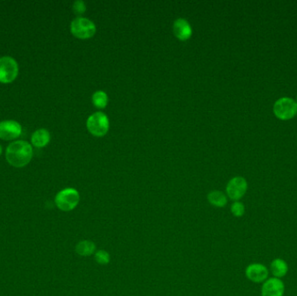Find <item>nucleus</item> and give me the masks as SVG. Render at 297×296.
<instances>
[{"label": "nucleus", "mask_w": 297, "mask_h": 296, "mask_svg": "<svg viewBox=\"0 0 297 296\" xmlns=\"http://www.w3.org/2000/svg\"><path fill=\"white\" fill-rule=\"evenodd\" d=\"M230 211L234 217H242L245 213V207L243 205V203L236 201L234 202L230 207Z\"/></svg>", "instance_id": "obj_18"}, {"label": "nucleus", "mask_w": 297, "mask_h": 296, "mask_svg": "<svg viewBox=\"0 0 297 296\" xmlns=\"http://www.w3.org/2000/svg\"><path fill=\"white\" fill-rule=\"evenodd\" d=\"M92 103L98 109H103L107 105V94L102 90H97L92 95Z\"/></svg>", "instance_id": "obj_16"}, {"label": "nucleus", "mask_w": 297, "mask_h": 296, "mask_svg": "<svg viewBox=\"0 0 297 296\" xmlns=\"http://www.w3.org/2000/svg\"><path fill=\"white\" fill-rule=\"evenodd\" d=\"M87 129L96 137H103L107 133L110 127L108 117L103 112H96L90 115L86 123Z\"/></svg>", "instance_id": "obj_5"}, {"label": "nucleus", "mask_w": 297, "mask_h": 296, "mask_svg": "<svg viewBox=\"0 0 297 296\" xmlns=\"http://www.w3.org/2000/svg\"><path fill=\"white\" fill-rule=\"evenodd\" d=\"M1 153H2V147H1V145H0V155H1Z\"/></svg>", "instance_id": "obj_20"}, {"label": "nucleus", "mask_w": 297, "mask_h": 296, "mask_svg": "<svg viewBox=\"0 0 297 296\" xmlns=\"http://www.w3.org/2000/svg\"><path fill=\"white\" fill-rule=\"evenodd\" d=\"M270 271L272 273L274 277L281 279L282 277H284L287 275L289 266L284 259H275L270 264Z\"/></svg>", "instance_id": "obj_13"}, {"label": "nucleus", "mask_w": 297, "mask_h": 296, "mask_svg": "<svg viewBox=\"0 0 297 296\" xmlns=\"http://www.w3.org/2000/svg\"><path fill=\"white\" fill-rule=\"evenodd\" d=\"M51 140V135L47 130L39 129L31 136V143L37 148H44Z\"/></svg>", "instance_id": "obj_12"}, {"label": "nucleus", "mask_w": 297, "mask_h": 296, "mask_svg": "<svg viewBox=\"0 0 297 296\" xmlns=\"http://www.w3.org/2000/svg\"><path fill=\"white\" fill-rule=\"evenodd\" d=\"M80 201L79 193L73 188H66L56 195L55 204L59 210L69 212L75 210Z\"/></svg>", "instance_id": "obj_2"}, {"label": "nucleus", "mask_w": 297, "mask_h": 296, "mask_svg": "<svg viewBox=\"0 0 297 296\" xmlns=\"http://www.w3.org/2000/svg\"><path fill=\"white\" fill-rule=\"evenodd\" d=\"M245 275L252 283H264L269 277V269L262 263H252L246 268Z\"/></svg>", "instance_id": "obj_8"}, {"label": "nucleus", "mask_w": 297, "mask_h": 296, "mask_svg": "<svg viewBox=\"0 0 297 296\" xmlns=\"http://www.w3.org/2000/svg\"><path fill=\"white\" fill-rule=\"evenodd\" d=\"M96 248L97 247L93 241H88V240L79 241L76 245V254L85 257L94 255L96 252Z\"/></svg>", "instance_id": "obj_15"}, {"label": "nucleus", "mask_w": 297, "mask_h": 296, "mask_svg": "<svg viewBox=\"0 0 297 296\" xmlns=\"http://www.w3.org/2000/svg\"><path fill=\"white\" fill-rule=\"evenodd\" d=\"M285 286L282 280L276 277L269 278L263 283L262 296H284Z\"/></svg>", "instance_id": "obj_10"}, {"label": "nucleus", "mask_w": 297, "mask_h": 296, "mask_svg": "<svg viewBox=\"0 0 297 296\" xmlns=\"http://www.w3.org/2000/svg\"><path fill=\"white\" fill-rule=\"evenodd\" d=\"M296 101H297V100H296Z\"/></svg>", "instance_id": "obj_21"}, {"label": "nucleus", "mask_w": 297, "mask_h": 296, "mask_svg": "<svg viewBox=\"0 0 297 296\" xmlns=\"http://www.w3.org/2000/svg\"><path fill=\"white\" fill-rule=\"evenodd\" d=\"M273 111L278 119L291 120L297 116V101L291 97H281L274 103Z\"/></svg>", "instance_id": "obj_3"}, {"label": "nucleus", "mask_w": 297, "mask_h": 296, "mask_svg": "<svg viewBox=\"0 0 297 296\" xmlns=\"http://www.w3.org/2000/svg\"><path fill=\"white\" fill-rule=\"evenodd\" d=\"M22 133V127L17 121L6 120L0 122V139L10 141L17 138Z\"/></svg>", "instance_id": "obj_9"}, {"label": "nucleus", "mask_w": 297, "mask_h": 296, "mask_svg": "<svg viewBox=\"0 0 297 296\" xmlns=\"http://www.w3.org/2000/svg\"><path fill=\"white\" fill-rule=\"evenodd\" d=\"M208 201L212 206L223 208L228 203V198L224 193L219 190H213L208 194Z\"/></svg>", "instance_id": "obj_14"}, {"label": "nucleus", "mask_w": 297, "mask_h": 296, "mask_svg": "<svg viewBox=\"0 0 297 296\" xmlns=\"http://www.w3.org/2000/svg\"><path fill=\"white\" fill-rule=\"evenodd\" d=\"M248 190V183L242 176H235L229 180L226 186V193L228 198L233 201H239L244 197Z\"/></svg>", "instance_id": "obj_7"}, {"label": "nucleus", "mask_w": 297, "mask_h": 296, "mask_svg": "<svg viewBox=\"0 0 297 296\" xmlns=\"http://www.w3.org/2000/svg\"><path fill=\"white\" fill-rule=\"evenodd\" d=\"M33 155L31 145L25 141H15L6 148L7 162L15 168H23L31 162Z\"/></svg>", "instance_id": "obj_1"}, {"label": "nucleus", "mask_w": 297, "mask_h": 296, "mask_svg": "<svg viewBox=\"0 0 297 296\" xmlns=\"http://www.w3.org/2000/svg\"><path fill=\"white\" fill-rule=\"evenodd\" d=\"M73 10L76 12V14H83L85 10H86V7L84 4V2L82 0H77L76 1L74 4H73Z\"/></svg>", "instance_id": "obj_19"}, {"label": "nucleus", "mask_w": 297, "mask_h": 296, "mask_svg": "<svg viewBox=\"0 0 297 296\" xmlns=\"http://www.w3.org/2000/svg\"><path fill=\"white\" fill-rule=\"evenodd\" d=\"M95 261L100 265H107L111 262V255L104 249H100L94 254Z\"/></svg>", "instance_id": "obj_17"}, {"label": "nucleus", "mask_w": 297, "mask_h": 296, "mask_svg": "<svg viewBox=\"0 0 297 296\" xmlns=\"http://www.w3.org/2000/svg\"><path fill=\"white\" fill-rule=\"evenodd\" d=\"M18 65L11 57L0 58V83H10L17 78Z\"/></svg>", "instance_id": "obj_6"}, {"label": "nucleus", "mask_w": 297, "mask_h": 296, "mask_svg": "<svg viewBox=\"0 0 297 296\" xmlns=\"http://www.w3.org/2000/svg\"><path fill=\"white\" fill-rule=\"evenodd\" d=\"M71 31L76 38L86 39L95 35L96 25L88 18L76 17L71 24Z\"/></svg>", "instance_id": "obj_4"}, {"label": "nucleus", "mask_w": 297, "mask_h": 296, "mask_svg": "<svg viewBox=\"0 0 297 296\" xmlns=\"http://www.w3.org/2000/svg\"><path fill=\"white\" fill-rule=\"evenodd\" d=\"M173 31L176 38L183 41L189 39L192 35V29L190 24L186 19L183 18H178L174 22Z\"/></svg>", "instance_id": "obj_11"}]
</instances>
